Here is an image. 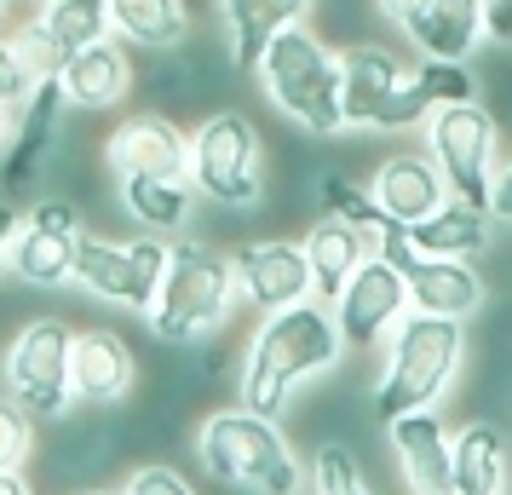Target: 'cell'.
<instances>
[{"mask_svg": "<svg viewBox=\"0 0 512 495\" xmlns=\"http://www.w3.org/2000/svg\"><path fill=\"white\" fill-rule=\"evenodd\" d=\"M346 329L328 306L323 294H311L300 306L265 311L259 329L248 334L242 346V369H236V398L259 409V415H277L294 403L300 386H317V380L340 375L346 363Z\"/></svg>", "mask_w": 512, "mask_h": 495, "instance_id": "1", "label": "cell"}, {"mask_svg": "<svg viewBox=\"0 0 512 495\" xmlns=\"http://www.w3.org/2000/svg\"><path fill=\"white\" fill-rule=\"evenodd\" d=\"M265 104L282 121H294L305 139H340L346 127V93H340V41L311 24H288L254 64Z\"/></svg>", "mask_w": 512, "mask_h": 495, "instance_id": "2", "label": "cell"}, {"mask_svg": "<svg viewBox=\"0 0 512 495\" xmlns=\"http://www.w3.org/2000/svg\"><path fill=\"white\" fill-rule=\"evenodd\" d=\"M242 306L248 300H242V283H236L231 248H213L202 236H179L162 294L144 311V323H150L156 346H208L231 329Z\"/></svg>", "mask_w": 512, "mask_h": 495, "instance_id": "3", "label": "cell"}, {"mask_svg": "<svg viewBox=\"0 0 512 495\" xmlns=\"http://www.w3.org/2000/svg\"><path fill=\"white\" fill-rule=\"evenodd\" d=\"M196 467L208 472L219 490L242 495H300L311 490L294 438L277 426V415H259L248 403L236 409H213L196 426Z\"/></svg>", "mask_w": 512, "mask_h": 495, "instance_id": "4", "label": "cell"}, {"mask_svg": "<svg viewBox=\"0 0 512 495\" xmlns=\"http://www.w3.org/2000/svg\"><path fill=\"white\" fill-rule=\"evenodd\" d=\"M466 369V323L455 317H432V311H409L380 346V375H374L369 409L386 426L409 409H438Z\"/></svg>", "mask_w": 512, "mask_h": 495, "instance_id": "5", "label": "cell"}, {"mask_svg": "<svg viewBox=\"0 0 512 495\" xmlns=\"http://www.w3.org/2000/svg\"><path fill=\"white\" fill-rule=\"evenodd\" d=\"M190 179L213 213H259L265 208V133L242 110H208L190 127Z\"/></svg>", "mask_w": 512, "mask_h": 495, "instance_id": "6", "label": "cell"}, {"mask_svg": "<svg viewBox=\"0 0 512 495\" xmlns=\"http://www.w3.org/2000/svg\"><path fill=\"white\" fill-rule=\"evenodd\" d=\"M167 260H173V242L162 231H139V236H110V231H81L75 248V288L93 294L104 306H121L144 317L162 294Z\"/></svg>", "mask_w": 512, "mask_h": 495, "instance_id": "7", "label": "cell"}, {"mask_svg": "<svg viewBox=\"0 0 512 495\" xmlns=\"http://www.w3.org/2000/svg\"><path fill=\"white\" fill-rule=\"evenodd\" d=\"M70 357H75V323H64V317H29L0 346V386L24 403L35 421H58L75 403Z\"/></svg>", "mask_w": 512, "mask_h": 495, "instance_id": "8", "label": "cell"}, {"mask_svg": "<svg viewBox=\"0 0 512 495\" xmlns=\"http://www.w3.org/2000/svg\"><path fill=\"white\" fill-rule=\"evenodd\" d=\"M501 139L507 127L484 98H461V104H438L426 121V150L438 156L443 179L455 196L489 208L495 202V179H501Z\"/></svg>", "mask_w": 512, "mask_h": 495, "instance_id": "9", "label": "cell"}, {"mask_svg": "<svg viewBox=\"0 0 512 495\" xmlns=\"http://www.w3.org/2000/svg\"><path fill=\"white\" fill-rule=\"evenodd\" d=\"M81 202L41 196L24 208V231L6 248V277L18 288H75V248H81Z\"/></svg>", "mask_w": 512, "mask_h": 495, "instance_id": "10", "label": "cell"}, {"mask_svg": "<svg viewBox=\"0 0 512 495\" xmlns=\"http://www.w3.org/2000/svg\"><path fill=\"white\" fill-rule=\"evenodd\" d=\"M64 116H70V98L58 87V75L35 87L18 121H12V139L0 150V190L12 202H41L52 190V162H58V139H64Z\"/></svg>", "mask_w": 512, "mask_h": 495, "instance_id": "11", "label": "cell"}, {"mask_svg": "<svg viewBox=\"0 0 512 495\" xmlns=\"http://www.w3.org/2000/svg\"><path fill=\"white\" fill-rule=\"evenodd\" d=\"M231 265H236V283H242V300L259 317L265 311H282V306H300V300L317 294L305 236H277V231L242 236L231 248Z\"/></svg>", "mask_w": 512, "mask_h": 495, "instance_id": "12", "label": "cell"}, {"mask_svg": "<svg viewBox=\"0 0 512 495\" xmlns=\"http://www.w3.org/2000/svg\"><path fill=\"white\" fill-rule=\"evenodd\" d=\"M104 167L116 185L121 179H190V127H179L173 110L144 104L104 133Z\"/></svg>", "mask_w": 512, "mask_h": 495, "instance_id": "13", "label": "cell"}, {"mask_svg": "<svg viewBox=\"0 0 512 495\" xmlns=\"http://www.w3.org/2000/svg\"><path fill=\"white\" fill-rule=\"evenodd\" d=\"M328 306H334V317H340L351 352H374V346H386L392 329L415 311V306H409V277H403L380 248L351 271V283L340 288Z\"/></svg>", "mask_w": 512, "mask_h": 495, "instance_id": "14", "label": "cell"}, {"mask_svg": "<svg viewBox=\"0 0 512 495\" xmlns=\"http://www.w3.org/2000/svg\"><path fill=\"white\" fill-rule=\"evenodd\" d=\"M415 75V58L392 41H340V93H346V127L351 133H374L380 110L392 104V93Z\"/></svg>", "mask_w": 512, "mask_h": 495, "instance_id": "15", "label": "cell"}, {"mask_svg": "<svg viewBox=\"0 0 512 495\" xmlns=\"http://www.w3.org/2000/svg\"><path fill=\"white\" fill-rule=\"evenodd\" d=\"M12 29L29 47L35 70L52 81L81 47L116 35V18H110V0H47V6H35L24 24H12Z\"/></svg>", "mask_w": 512, "mask_h": 495, "instance_id": "16", "label": "cell"}, {"mask_svg": "<svg viewBox=\"0 0 512 495\" xmlns=\"http://www.w3.org/2000/svg\"><path fill=\"white\" fill-rule=\"evenodd\" d=\"M144 363L133 352V340L110 323H87L75 329V357H70V380H75V403L81 409H116L139 392Z\"/></svg>", "mask_w": 512, "mask_h": 495, "instance_id": "17", "label": "cell"}, {"mask_svg": "<svg viewBox=\"0 0 512 495\" xmlns=\"http://www.w3.org/2000/svg\"><path fill=\"white\" fill-rule=\"evenodd\" d=\"M386 444L397 455L403 490L415 495H455V432L438 409H409L386 421Z\"/></svg>", "mask_w": 512, "mask_h": 495, "instance_id": "18", "label": "cell"}, {"mask_svg": "<svg viewBox=\"0 0 512 495\" xmlns=\"http://www.w3.org/2000/svg\"><path fill=\"white\" fill-rule=\"evenodd\" d=\"M58 87H64L75 116H110V110H121L127 98L139 93L133 47H127L121 35H104L93 47H81L70 64L58 70Z\"/></svg>", "mask_w": 512, "mask_h": 495, "instance_id": "19", "label": "cell"}, {"mask_svg": "<svg viewBox=\"0 0 512 495\" xmlns=\"http://www.w3.org/2000/svg\"><path fill=\"white\" fill-rule=\"evenodd\" d=\"M409 306L432 311V317H455V323H472L489 300V277L478 260L466 254H420L409 271Z\"/></svg>", "mask_w": 512, "mask_h": 495, "instance_id": "20", "label": "cell"}, {"mask_svg": "<svg viewBox=\"0 0 512 495\" xmlns=\"http://www.w3.org/2000/svg\"><path fill=\"white\" fill-rule=\"evenodd\" d=\"M369 190L397 225H420L426 213H438L443 202L455 196L432 150H397V156H386V162L369 173Z\"/></svg>", "mask_w": 512, "mask_h": 495, "instance_id": "21", "label": "cell"}, {"mask_svg": "<svg viewBox=\"0 0 512 495\" xmlns=\"http://www.w3.org/2000/svg\"><path fill=\"white\" fill-rule=\"evenodd\" d=\"M317 12V0H213V24L231 41L236 70L254 75V64L265 58V47L277 41L288 24H305Z\"/></svg>", "mask_w": 512, "mask_h": 495, "instance_id": "22", "label": "cell"}, {"mask_svg": "<svg viewBox=\"0 0 512 495\" xmlns=\"http://www.w3.org/2000/svg\"><path fill=\"white\" fill-rule=\"evenodd\" d=\"M512 490V432L489 415L455 426V495Z\"/></svg>", "mask_w": 512, "mask_h": 495, "instance_id": "23", "label": "cell"}, {"mask_svg": "<svg viewBox=\"0 0 512 495\" xmlns=\"http://www.w3.org/2000/svg\"><path fill=\"white\" fill-rule=\"evenodd\" d=\"M300 236H305L311 277H317V294H323V300H334V294L351 283V271L380 248V236L363 231V225H351V219H340V213H311V225H305Z\"/></svg>", "mask_w": 512, "mask_h": 495, "instance_id": "24", "label": "cell"}, {"mask_svg": "<svg viewBox=\"0 0 512 495\" xmlns=\"http://www.w3.org/2000/svg\"><path fill=\"white\" fill-rule=\"evenodd\" d=\"M409 47L426 58H478L489 47L484 0H426L409 24Z\"/></svg>", "mask_w": 512, "mask_h": 495, "instance_id": "25", "label": "cell"}, {"mask_svg": "<svg viewBox=\"0 0 512 495\" xmlns=\"http://www.w3.org/2000/svg\"><path fill=\"white\" fill-rule=\"evenodd\" d=\"M495 208H478L466 196H449L438 213H426L420 225H409L420 254H466V260H484L489 242H495Z\"/></svg>", "mask_w": 512, "mask_h": 495, "instance_id": "26", "label": "cell"}, {"mask_svg": "<svg viewBox=\"0 0 512 495\" xmlns=\"http://www.w3.org/2000/svg\"><path fill=\"white\" fill-rule=\"evenodd\" d=\"M116 196H121V213H127L133 225L162 231V236L185 231L190 213H196V202H202L196 179H121Z\"/></svg>", "mask_w": 512, "mask_h": 495, "instance_id": "27", "label": "cell"}, {"mask_svg": "<svg viewBox=\"0 0 512 495\" xmlns=\"http://www.w3.org/2000/svg\"><path fill=\"white\" fill-rule=\"evenodd\" d=\"M110 18L127 47L162 52L190 35V0H110Z\"/></svg>", "mask_w": 512, "mask_h": 495, "instance_id": "28", "label": "cell"}, {"mask_svg": "<svg viewBox=\"0 0 512 495\" xmlns=\"http://www.w3.org/2000/svg\"><path fill=\"white\" fill-rule=\"evenodd\" d=\"M305 472H311V490L317 495H369V472H363V461L340 438H323L311 449Z\"/></svg>", "mask_w": 512, "mask_h": 495, "instance_id": "29", "label": "cell"}, {"mask_svg": "<svg viewBox=\"0 0 512 495\" xmlns=\"http://www.w3.org/2000/svg\"><path fill=\"white\" fill-rule=\"evenodd\" d=\"M415 81L432 104H461V98H484V81L472 70V58H426L415 52Z\"/></svg>", "mask_w": 512, "mask_h": 495, "instance_id": "30", "label": "cell"}, {"mask_svg": "<svg viewBox=\"0 0 512 495\" xmlns=\"http://www.w3.org/2000/svg\"><path fill=\"white\" fill-rule=\"evenodd\" d=\"M41 81H47V75L35 70V58H29V47L18 41V29H0V104L24 110Z\"/></svg>", "mask_w": 512, "mask_h": 495, "instance_id": "31", "label": "cell"}, {"mask_svg": "<svg viewBox=\"0 0 512 495\" xmlns=\"http://www.w3.org/2000/svg\"><path fill=\"white\" fill-rule=\"evenodd\" d=\"M35 455V415L0 386V467H24Z\"/></svg>", "mask_w": 512, "mask_h": 495, "instance_id": "32", "label": "cell"}, {"mask_svg": "<svg viewBox=\"0 0 512 495\" xmlns=\"http://www.w3.org/2000/svg\"><path fill=\"white\" fill-rule=\"evenodd\" d=\"M121 490L127 495H190V478L179 467H167V461H139L121 478Z\"/></svg>", "mask_w": 512, "mask_h": 495, "instance_id": "33", "label": "cell"}, {"mask_svg": "<svg viewBox=\"0 0 512 495\" xmlns=\"http://www.w3.org/2000/svg\"><path fill=\"white\" fill-rule=\"evenodd\" d=\"M18 231H24V202H12V196L0 190V265H6V248H12Z\"/></svg>", "mask_w": 512, "mask_h": 495, "instance_id": "34", "label": "cell"}, {"mask_svg": "<svg viewBox=\"0 0 512 495\" xmlns=\"http://www.w3.org/2000/svg\"><path fill=\"white\" fill-rule=\"evenodd\" d=\"M484 12H489V41L512 52V0H484Z\"/></svg>", "mask_w": 512, "mask_h": 495, "instance_id": "35", "label": "cell"}, {"mask_svg": "<svg viewBox=\"0 0 512 495\" xmlns=\"http://www.w3.org/2000/svg\"><path fill=\"white\" fill-rule=\"evenodd\" d=\"M420 6H426V0H374V12H380L392 29H403V35H409V24L420 18Z\"/></svg>", "mask_w": 512, "mask_h": 495, "instance_id": "36", "label": "cell"}, {"mask_svg": "<svg viewBox=\"0 0 512 495\" xmlns=\"http://www.w3.org/2000/svg\"><path fill=\"white\" fill-rule=\"evenodd\" d=\"M489 208H495V219H501V225H512V156L501 162V179H495V202H489Z\"/></svg>", "mask_w": 512, "mask_h": 495, "instance_id": "37", "label": "cell"}, {"mask_svg": "<svg viewBox=\"0 0 512 495\" xmlns=\"http://www.w3.org/2000/svg\"><path fill=\"white\" fill-rule=\"evenodd\" d=\"M35 484L24 478V467H0V495H29Z\"/></svg>", "mask_w": 512, "mask_h": 495, "instance_id": "38", "label": "cell"}, {"mask_svg": "<svg viewBox=\"0 0 512 495\" xmlns=\"http://www.w3.org/2000/svg\"><path fill=\"white\" fill-rule=\"evenodd\" d=\"M12 121H18V110H12V104H0V150H6V139H12Z\"/></svg>", "mask_w": 512, "mask_h": 495, "instance_id": "39", "label": "cell"}, {"mask_svg": "<svg viewBox=\"0 0 512 495\" xmlns=\"http://www.w3.org/2000/svg\"><path fill=\"white\" fill-rule=\"evenodd\" d=\"M0 29H12V0H0Z\"/></svg>", "mask_w": 512, "mask_h": 495, "instance_id": "40", "label": "cell"}, {"mask_svg": "<svg viewBox=\"0 0 512 495\" xmlns=\"http://www.w3.org/2000/svg\"><path fill=\"white\" fill-rule=\"evenodd\" d=\"M29 6H47V0H29Z\"/></svg>", "mask_w": 512, "mask_h": 495, "instance_id": "41", "label": "cell"}]
</instances>
